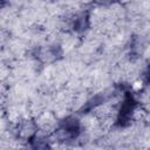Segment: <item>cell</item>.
Segmentation results:
<instances>
[{"mask_svg":"<svg viewBox=\"0 0 150 150\" xmlns=\"http://www.w3.org/2000/svg\"><path fill=\"white\" fill-rule=\"evenodd\" d=\"M81 132L80 122L74 117H68L60 123L56 130V137L62 142H70L79 137Z\"/></svg>","mask_w":150,"mask_h":150,"instance_id":"cell-1","label":"cell"},{"mask_svg":"<svg viewBox=\"0 0 150 150\" xmlns=\"http://www.w3.org/2000/svg\"><path fill=\"white\" fill-rule=\"evenodd\" d=\"M136 100L134 97V95L130 91H125L124 93V98L122 101V104L120 107L117 117H116V124L120 127H125L130 123L132 114L135 111L136 108Z\"/></svg>","mask_w":150,"mask_h":150,"instance_id":"cell-2","label":"cell"},{"mask_svg":"<svg viewBox=\"0 0 150 150\" xmlns=\"http://www.w3.org/2000/svg\"><path fill=\"white\" fill-rule=\"evenodd\" d=\"M88 27V15L82 14L80 18L76 19L75 23H74V29L77 32H82Z\"/></svg>","mask_w":150,"mask_h":150,"instance_id":"cell-3","label":"cell"},{"mask_svg":"<svg viewBox=\"0 0 150 150\" xmlns=\"http://www.w3.org/2000/svg\"><path fill=\"white\" fill-rule=\"evenodd\" d=\"M144 80H145V82L148 84H150V64L148 66V68H146V70L144 73Z\"/></svg>","mask_w":150,"mask_h":150,"instance_id":"cell-4","label":"cell"},{"mask_svg":"<svg viewBox=\"0 0 150 150\" xmlns=\"http://www.w3.org/2000/svg\"><path fill=\"white\" fill-rule=\"evenodd\" d=\"M95 1L100 5H107V4H110L112 0H95Z\"/></svg>","mask_w":150,"mask_h":150,"instance_id":"cell-5","label":"cell"}]
</instances>
